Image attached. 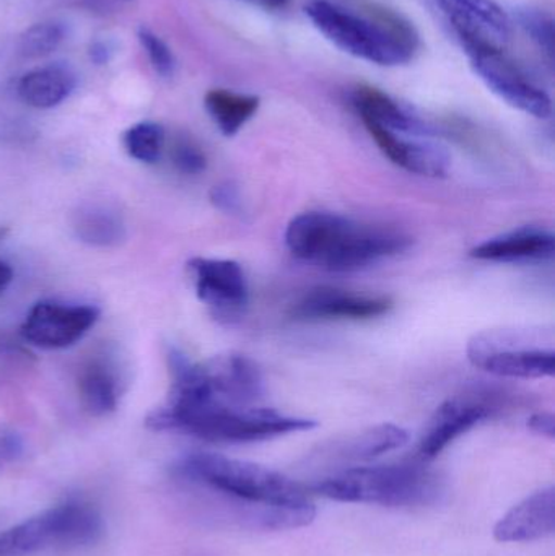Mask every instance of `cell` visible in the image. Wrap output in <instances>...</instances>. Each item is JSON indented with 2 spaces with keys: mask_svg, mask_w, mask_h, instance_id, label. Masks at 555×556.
Masks as SVG:
<instances>
[{
  "mask_svg": "<svg viewBox=\"0 0 555 556\" xmlns=\"http://www.w3.org/2000/svg\"><path fill=\"white\" fill-rule=\"evenodd\" d=\"M178 473L224 496L250 528L290 531L312 525L316 516L308 489L257 464L192 453L178 464Z\"/></svg>",
  "mask_w": 555,
  "mask_h": 556,
  "instance_id": "cell-1",
  "label": "cell"
},
{
  "mask_svg": "<svg viewBox=\"0 0 555 556\" xmlns=\"http://www.w3.org/2000/svg\"><path fill=\"white\" fill-rule=\"evenodd\" d=\"M287 250L331 273H355L409 250L411 238L328 212H305L287 225Z\"/></svg>",
  "mask_w": 555,
  "mask_h": 556,
  "instance_id": "cell-2",
  "label": "cell"
},
{
  "mask_svg": "<svg viewBox=\"0 0 555 556\" xmlns=\"http://www.w3.org/2000/svg\"><path fill=\"white\" fill-rule=\"evenodd\" d=\"M305 13L313 25L342 51L371 64H407L419 48L414 26L398 13L370 7L358 13L328 0H312Z\"/></svg>",
  "mask_w": 555,
  "mask_h": 556,
  "instance_id": "cell-3",
  "label": "cell"
},
{
  "mask_svg": "<svg viewBox=\"0 0 555 556\" xmlns=\"http://www.w3.org/2000/svg\"><path fill=\"white\" fill-rule=\"evenodd\" d=\"M147 427L155 431H181L211 443H256L316 427L315 420L279 414L273 408L231 407L209 402L181 412H152Z\"/></svg>",
  "mask_w": 555,
  "mask_h": 556,
  "instance_id": "cell-4",
  "label": "cell"
},
{
  "mask_svg": "<svg viewBox=\"0 0 555 556\" xmlns=\"http://www.w3.org/2000/svg\"><path fill=\"white\" fill-rule=\"evenodd\" d=\"M310 492L328 500L387 508H417L436 505L445 486L442 479L422 464L355 467L318 480Z\"/></svg>",
  "mask_w": 555,
  "mask_h": 556,
  "instance_id": "cell-5",
  "label": "cell"
},
{
  "mask_svg": "<svg viewBox=\"0 0 555 556\" xmlns=\"http://www.w3.org/2000/svg\"><path fill=\"white\" fill-rule=\"evenodd\" d=\"M103 528L97 506L81 498L65 500L0 531V556H29L58 548L85 547L101 538Z\"/></svg>",
  "mask_w": 555,
  "mask_h": 556,
  "instance_id": "cell-6",
  "label": "cell"
},
{
  "mask_svg": "<svg viewBox=\"0 0 555 556\" xmlns=\"http://www.w3.org/2000/svg\"><path fill=\"white\" fill-rule=\"evenodd\" d=\"M468 55L476 74L505 103L540 119L551 116L553 101L550 94L505 58L504 51L482 49L468 52Z\"/></svg>",
  "mask_w": 555,
  "mask_h": 556,
  "instance_id": "cell-7",
  "label": "cell"
},
{
  "mask_svg": "<svg viewBox=\"0 0 555 556\" xmlns=\"http://www.w3.org/2000/svg\"><path fill=\"white\" fill-rule=\"evenodd\" d=\"M449 20L466 52L504 51L512 26L505 10L495 0H433Z\"/></svg>",
  "mask_w": 555,
  "mask_h": 556,
  "instance_id": "cell-8",
  "label": "cell"
},
{
  "mask_svg": "<svg viewBox=\"0 0 555 556\" xmlns=\"http://www.w3.org/2000/svg\"><path fill=\"white\" fill-rule=\"evenodd\" d=\"M195 294L217 319L231 323L248 304V281L240 264L228 260L194 257L188 263Z\"/></svg>",
  "mask_w": 555,
  "mask_h": 556,
  "instance_id": "cell-9",
  "label": "cell"
},
{
  "mask_svg": "<svg viewBox=\"0 0 555 556\" xmlns=\"http://www.w3.org/2000/svg\"><path fill=\"white\" fill-rule=\"evenodd\" d=\"M100 309L87 304L41 301L29 309L22 326L26 342L55 350L74 345L97 324Z\"/></svg>",
  "mask_w": 555,
  "mask_h": 556,
  "instance_id": "cell-10",
  "label": "cell"
},
{
  "mask_svg": "<svg viewBox=\"0 0 555 556\" xmlns=\"http://www.w3.org/2000/svg\"><path fill=\"white\" fill-rule=\"evenodd\" d=\"M468 358L476 368L499 378L543 379L555 372L554 350L501 346L491 336H476L469 342Z\"/></svg>",
  "mask_w": 555,
  "mask_h": 556,
  "instance_id": "cell-11",
  "label": "cell"
},
{
  "mask_svg": "<svg viewBox=\"0 0 555 556\" xmlns=\"http://www.w3.org/2000/svg\"><path fill=\"white\" fill-rule=\"evenodd\" d=\"M362 123L381 153L394 165L426 178H443L449 175L452 159L439 143L409 139L404 134L384 129L371 121H362Z\"/></svg>",
  "mask_w": 555,
  "mask_h": 556,
  "instance_id": "cell-12",
  "label": "cell"
},
{
  "mask_svg": "<svg viewBox=\"0 0 555 556\" xmlns=\"http://www.w3.org/2000/svg\"><path fill=\"white\" fill-rule=\"evenodd\" d=\"M204 365L215 401L231 407H251L264 395V381L253 359L238 353L214 356Z\"/></svg>",
  "mask_w": 555,
  "mask_h": 556,
  "instance_id": "cell-13",
  "label": "cell"
},
{
  "mask_svg": "<svg viewBox=\"0 0 555 556\" xmlns=\"http://www.w3.org/2000/svg\"><path fill=\"white\" fill-rule=\"evenodd\" d=\"M393 307V301L384 296H365L348 291L319 288L303 296L293 306L295 319H375L384 316Z\"/></svg>",
  "mask_w": 555,
  "mask_h": 556,
  "instance_id": "cell-14",
  "label": "cell"
},
{
  "mask_svg": "<svg viewBox=\"0 0 555 556\" xmlns=\"http://www.w3.org/2000/svg\"><path fill=\"white\" fill-rule=\"evenodd\" d=\"M489 404L471 399H449L437 408L430 418L419 444V457L422 460L436 459L453 441L491 417Z\"/></svg>",
  "mask_w": 555,
  "mask_h": 556,
  "instance_id": "cell-15",
  "label": "cell"
},
{
  "mask_svg": "<svg viewBox=\"0 0 555 556\" xmlns=\"http://www.w3.org/2000/svg\"><path fill=\"white\" fill-rule=\"evenodd\" d=\"M555 531V489L540 490L510 509L494 529L495 541L524 544L550 538Z\"/></svg>",
  "mask_w": 555,
  "mask_h": 556,
  "instance_id": "cell-16",
  "label": "cell"
},
{
  "mask_svg": "<svg viewBox=\"0 0 555 556\" xmlns=\"http://www.w3.org/2000/svg\"><path fill=\"white\" fill-rule=\"evenodd\" d=\"M555 238L551 231L524 227L491 238L472 248L471 257L489 263H541L553 260Z\"/></svg>",
  "mask_w": 555,
  "mask_h": 556,
  "instance_id": "cell-17",
  "label": "cell"
},
{
  "mask_svg": "<svg viewBox=\"0 0 555 556\" xmlns=\"http://www.w3.org/2000/svg\"><path fill=\"white\" fill-rule=\"evenodd\" d=\"M407 441H409V433L404 428L393 424L378 425V427L368 428L355 437L325 447L315 460L323 464L371 460L381 454L403 447Z\"/></svg>",
  "mask_w": 555,
  "mask_h": 556,
  "instance_id": "cell-18",
  "label": "cell"
},
{
  "mask_svg": "<svg viewBox=\"0 0 555 556\" xmlns=\"http://www.w3.org/2000/svg\"><path fill=\"white\" fill-rule=\"evenodd\" d=\"M352 104L362 121H371L384 129L404 136H422L429 132L426 124L401 106L390 94L371 87H358L352 93Z\"/></svg>",
  "mask_w": 555,
  "mask_h": 556,
  "instance_id": "cell-19",
  "label": "cell"
},
{
  "mask_svg": "<svg viewBox=\"0 0 555 556\" xmlns=\"http://www.w3.org/2000/svg\"><path fill=\"white\" fill-rule=\"evenodd\" d=\"M75 75L62 64L45 65L33 68L18 81V94L28 106L38 110L61 104L74 91Z\"/></svg>",
  "mask_w": 555,
  "mask_h": 556,
  "instance_id": "cell-20",
  "label": "cell"
},
{
  "mask_svg": "<svg viewBox=\"0 0 555 556\" xmlns=\"http://www.w3.org/2000/svg\"><path fill=\"white\" fill-rule=\"evenodd\" d=\"M75 237L94 248H114L126 240V225L116 208L104 204H84L72 218Z\"/></svg>",
  "mask_w": 555,
  "mask_h": 556,
  "instance_id": "cell-21",
  "label": "cell"
},
{
  "mask_svg": "<svg viewBox=\"0 0 555 556\" xmlns=\"http://www.w3.org/2000/svg\"><path fill=\"white\" fill-rule=\"evenodd\" d=\"M205 110L224 136L234 137L260 110L256 94L237 93L231 90H211L205 94Z\"/></svg>",
  "mask_w": 555,
  "mask_h": 556,
  "instance_id": "cell-22",
  "label": "cell"
},
{
  "mask_svg": "<svg viewBox=\"0 0 555 556\" xmlns=\"http://www.w3.org/2000/svg\"><path fill=\"white\" fill-rule=\"evenodd\" d=\"M78 394L81 404L94 417H103L116 410L117 382L113 372L101 363H88L78 376Z\"/></svg>",
  "mask_w": 555,
  "mask_h": 556,
  "instance_id": "cell-23",
  "label": "cell"
},
{
  "mask_svg": "<svg viewBox=\"0 0 555 556\" xmlns=\"http://www.w3.org/2000/svg\"><path fill=\"white\" fill-rule=\"evenodd\" d=\"M123 143L130 159L142 163H156L162 156L165 130L160 124L146 121L129 127L124 132Z\"/></svg>",
  "mask_w": 555,
  "mask_h": 556,
  "instance_id": "cell-24",
  "label": "cell"
},
{
  "mask_svg": "<svg viewBox=\"0 0 555 556\" xmlns=\"http://www.w3.org/2000/svg\"><path fill=\"white\" fill-rule=\"evenodd\" d=\"M64 35L65 29L61 23H36L20 36V54L26 59L46 58L61 46Z\"/></svg>",
  "mask_w": 555,
  "mask_h": 556,
  "instance_id": "cell-25",
  "label": "cell"
},
{
  "mask_svg": "<svg viewBox=\"0 0 555 556\" xmlns=\"http://www.w3.org/2000/svg\"><path fill=\"white\" fill-rule=\"evenodd\" d=\"M518 22L534 45L553 59L554 54V22L551 15L540 9H524L518 12Z\"/></svg>",
  "mask_w": 555,
  "mask_h": 556,
  "instance_id": "cell-26",
  "label": "cell"
},
{
  "mask_svg": "<svg viewBox=\"0 0 555 556\" xmlns=\"http://www.w3.org/2000/svg\"><path fill=\"white\" fill-rule=\"evenodd\" d=\"M139 41L142 48L146 49L150 64L155 68L156 74L162 75V77H172L176 61L168 45L147 28H140Z\"/></svg>",
  "mask_w": 555,
  "mask_h": 556,
  "instance_id": "cell-27",
  "label": "cell"
},
{
  "mask_svg": "<svg viewBox=\"0 0 555 556\" xmlns=\"http://www.w3.org/2000/svg\"><path fill=\"white\" fill-rule=\"evenodd\" d=\"M172 162L182 175H201L207 168V159L198 143L181 137L172 147Z\"/></svg>",
  "mask_w": 555,
  "mask_h": 556,
  "instance_id": "cell-28",
  "label": "cell"
},
{
  "mask_svg": "<svg viewBox=\"0 0 555 556\" xmlns=\"http://www.w3.org/2000/svg\"><path fill=\"white\" fill-rule=\"evenodd\" d=\"M211 202L225 214H240L243 202H241L240 191L234 182H222L214 186L211 191Z\"/></svg>",
  "mask_w": 555,
  "mask_h": 556,
  "instance_id": "cell-29",
  "label": "cell"
},
{
  "mask_svg": "<svg viewBox=\"0 0 555 556\" xmlns=\"http://www.w3.org/2000/svg\"><path fill=\"white\" fill-rule=\"evenodd\" d=\"M23 453V441L15 431H0V467Z\"/></svg>",
  "mask_w": 555,
  "mask_h": 556,
  "instance_id": "cell-30",
  "label": "cell"
},
{
  "mask_svg": "<svg viewBox=\"0 0 555 556\" xmlns=\"http://www.w3.org/2000/svg\"><path fill=\"white\" fill-rule=\"evenodd\" d=\"M528 427L534 431V433L541 434V437L550 438L554 440L555 437V418L553 414H534L533 417L528 420Z\"/></svg>",
  "mask_w": 555,
  "mask_h": 556,
  "instance_id": "cell-31",
  "label": "cell"
},
{
  "mask_svg": "<svg viewBox=\"0 0 555 556\" xmlns=\"http://www.w3.org/2000/svg\"><path fill=\"white\" fill-rule=\"evenodd\" d=\"M88 55H90L91 62H94V64L103 65L110 61L111 48L104 41H94L91 42Z\"/></svg>",
  "mask_w": 555,
  "mask_h": 556,
  "instance_id": "cell-32",
  "label": "cell"
},
{
  "mask_svg": "<svg viewBox=\"0 0 555 556\" xmlns=\"http://www.w3.org/2000/svg\"><path fill=\"white\" fill-rule=\"evenodd\" d=\"M13 280V269L10 267V264L3 263L0 261V294L7 290L10 283Z\"/></svg>",
  "mask_w": 555,
  "mask_h": 556,
  "instance_id": "cell-33",
  "label": "cell"
},
{
  "mask_svg": "<svg viewBox=\"0 0 555 556\" xmlns=\"http://www.w3.org/2000/svg\"><path fill=\"white\" fill-rule=\"evenodd\" d=\"M253 2L263 3L266 7H282L286 5L287 0H253Z\"/></svg>",
  "mask_w": 555,
  "mask_h": 556,
  "instance_id": "cell-34",
  "label": "cell"
}]
</instances>
